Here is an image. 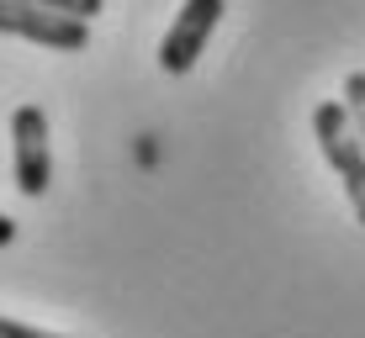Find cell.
Returning a JSON list of instances; mask_svg holds the SVG:
<instances>
[{"mask_svg":"<svg viewBox=\"0 0 365 338\" xmlns=\"http://www.w3.org/2000/svg\"><path fill=\"white\" fill-rule=\"evenodd\" d=\"M0 32L43 43V48H58V53H80V48L91 43V21L58 16V11L27 6V0H0Z\"/></svg>","mask_w":365,"mask_h":338,"instance_id":"cell-1","label":"cell"},{"mask_svg":"<svg viewBox=\"0 0 365 338\" xmlns=\"http://www.w3.org/2000/svg\"><path fill=\"white\" fill-rule=\"evenodd\" d=\"M217 21H222V0H185L175 27L165 32V43H159V69L165 74H191L196 58L207 53V37L217 32Z\"/></svg>","mask_w":365,"mask_h":338,"instance_id":"cell-2","label":"cell"},{"mask_svg":"<svg viewBox=\"0 0 365 338\" xmlns=\"http://www.w3.org/2000/svg\"><path fill=\"white\" fill-rule=\"evenodd\" d=\"M11 148H16V191L43 196L48 180H53V148H48L43 106H16V117H11Z\"/></svg>","mask_w":365,"mask_h":338,"instance_id":"cell-3","label":"cell"},{"mask_svg":"<svg viewBox=\"0 0 365 338\" xmlns=\"http://www.w3.org/2000/svg\"><path fill=\"white\" fill-rule=\"evenodd\" d=\"M312 132H318V148H323V159H329L334 169H344L349 159H360V154H365L360 137H355V127H349L344 101H323L318 111H312Z\"/></svg>","mask_w":365,"mask_h":338,"instance_id":"cell-4","label":"cell"},{"mask_svg":"<svg viewBox=\"0 0 365 338\" xmlns=\"http://www.w3.org/2000/svg\"><path fill=\"white\" fill-rule=\"evenodd\" d=\"M344 111H349V127H355L360 148H365V69H355L344 80Z\"/></svg>","mask_w":365,"mask_h":338,"instance_id":"cell-5","label":"cell"},{"mask_svg":"<svg viewBox=\"0 0 365 338\" xmlns=\"http://www.w3.org/2000/svg\"><path fill=\"white\" fill-rule=\"evenodd\" d=\"M339 180H344V196H349V206H355V217H360V228H365V154L349 159V164L339 169Z\"/></svg>","mask_w":365,"mask_h":338,"instance_id":"cell-6","label":"cell"},{"mask_svg":"<svg viewBox=\"0 0 365 338\" xmlns=\"http://www.w3.org/2000/svg\"><path fill=\"white\" fill-rule=\"evenodd\" d=\"M27 6H43V11H58V16H74V21H91L106 0H27Z\"/></svg>","mask_w":365,"mask_h":338,"instance_id":"cell-7","label":"cell"},{"mask_svg":"<svg viewBox=\"0 0 365 338\" xmlns=\"http://www.w3.org/2000/svg\"><path fill=\"white\" fill-rule=\"evenodd\" d=\"M0 338H64V333H43V328H27V322L0 317Z\"/></svg>","mask_w":365,"mask_h":338,"instance_id":"cell-8","label":"cell"},{"mask_svg":"<svg viewBox=\"0 0 365 338\" xmlns=\"http://www.w3.org/2000/svg\"><path fill=\"white\" fill-rule=\"evenodd\" d=\"M6 243H16V222H11L6 211H0V248H6Z\"/></svg>","mask_w":365,"mask_h":338,"instance_id":"cell-9","label":"cell"}]
</instances>
